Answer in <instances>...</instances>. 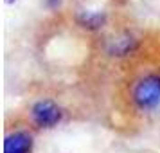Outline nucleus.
Wrapping results in <instances>:
<instances>
[{
    "label": "nucleus",
    "mask_w": 160,
    "mask_h": 153,
    "mask_svg": "<svg viewBox=\"0 0 160 153\" xmlns=\"http://www.w3.org/2000/svg\"><path fill=\"white\" fill-rule=\"evenodd\" d=\"M133 101L138 108H157L160 105V76L149 74L138 81L133 88Z\"/></svg>",
    "instance_id": "1"
},
{
    "label": "nucleus",
    "mask_w": 160,
    "mask_h": 153,
    "mask_svg": "<svg viewBox=\"0 0 160 153\" xmlns=\"http://www.w3.org/2000/svg\"><path fill=\"white\" fill-rule=\"evenodd\" d=\"M31 117L32 121L42 126V128H52L59 123L61 119V110L56 103L49 101V99H43V101L34 103V106L31 110Z\"/></svg>",
    "instance_id": "2"
},
{
    "label": "nucleus",
    "mask_w": 160,
    "mask_h": 153,
    "mask_svg": "<svg viewBox=\"0 0 160 153\" xmlns=\"http://www.w3.org/2000/svg\"><path fill=\"white\" fill-rule=\"evenodd\" d=\"M32 137L27 131H15L4 140V153H31Z\"/></svg>",
    "instance_id": "3"
},
{
    "label": "nucleus",
    "mask_w": 160,
    "mask_h": 153,
    "mask_svg": "<svg viewBox=\"0 0 160 153\" xmlns=\"http://www.w3.org/2000/svg\"><path fill=\"white\" fill-rule=\"evenodd\" d=\"M137 40L130 34H122L119 38H113L112 43L108 45V54L112 56H128L137 49Z\"/></svg>",
    "instance_id": "4"
},
{
    "label": "nucleus",
    "mask_w": 160,
    "mask_h": 153,
    "mask_svg": "<svg viewBox=\"0 0 160 153\" xmlns=\"http://www.w3.org/2000/svg\"><path fill=\"white\" fill-rule=\"evenodd\" d=\"M78 23L83 29L97 31L106 23V13L104 11H81L78 15Z\"/></svg>",
    "instance_id": "5"
},
{
    "label": "nucleus",
    "mask_w": 160,
    "mask_h": 153,
    "mask_svg": "<svg viewBox=\"0 0 160 153\" xmlns=\"http://www.w3.org/2000/svg\"><path fill=\"white\" fill-rule=\"evenodd\" d=\"M59 4H61V0H47V6L51 9H54V8H58Z\"/></svg>",
    "instance_id": "6"
},
{
    "label": "nucleus",
    "mask_w": 160,
    "mask_h": 153,
    "mask_svg": "<svg viewBox=\"0 0 160 153\" xmlns=\"http://www.w3.org/2000/svg\"><path fill=\"white\" fill-rule=\"evenodd\" d=\"M6 2H8V4H13V2H15V0H6Z\"/></svg>",
    "instance_id": "7"
}]
</instances>
